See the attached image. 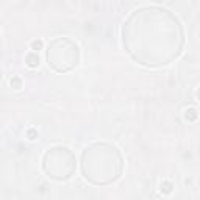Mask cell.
Wrapping results in <instances>:
<instances>
[{
    "label": "cell",
    "mask_w": 200,
    "mask_h": 200,
    "mask_svg": "<svg viewBox=\"0 0 200 200\" xmlns=\"http://www.w3.org/2000/svg\"><path fill=\"white\" fill-rule=\"evenodd\" d=\"M47 61L49 66H52L58 72H66L78 63V47L71 39L64 41V52H59V47L53 41L47 49Z\"/></svg>",
    "instance_id": "obj_1"
},
{
    "label": "cell",
    "mask_w": 200,
    "mask_h": 200,
    "mask_svg": "<svg viewBox=\"0 0 200 200\" xmlns=\"http://www.w3.org/2000/svg\"><path fill=\"white\" fill-rule=\"evenodd\" d=\"M41 45H42L41 41H34V42H33V49H39Z\"/></svg>",
    "instance_id": "obj_3"
},
{
    "label": "cell",
    "mask_w": 200,
    "mask_h": 200,
    "mask_svg": "<svg viewBox=\"0 0 200 200\" xmlns=\"http://www.w3.org/2000/svg\"><path fill=\"white\" fill-rule=\"evenodd\" d=\"M27 64L30 67H34V66H38L39 64V58H38V55H34V53H30L28 56H27Z\"/></svg>",
    "instance_id": "obj_2"
}]
</instances>
